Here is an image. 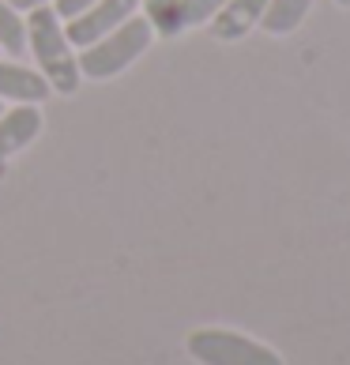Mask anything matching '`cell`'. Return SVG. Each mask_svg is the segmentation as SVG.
I'll use <instances>...</instances> for the list:
<instances>
[{
    "label": "cell",
    "instance_id": "1",
    "mask_svg": "<svg viewBox=\"0 0 350 365\" xmlns=\"http://www.w3.org/2000/svg\"><path fill=\"white\" fill-rule=\"evenodd\" d=\"M23 23H26V49L34 53L38 72L46 76L49 91L76 94V87H79V79H83V76H79L72 42H68V34H64V23L57 19L53 4L31 8Z\"/></svg>",
    "mask_w": 350,
    "mask_h": 365
},
{
    "label": "cell",
    "instance_id": "4",
    "mask_svg": "<svg viewBox=\"0 0 350 365\" xmlns=\"http://www.w3.org/2000/svg\"><path fill=\"white\" fill-rule=\"evenodd\" d=\"M143 4V0H98V4H91L87 11H79L76 19H68V26H64V34H68L72 46H91L98 42L102 34L117 31L125 19L136 16V8Z\"/></svg>",
    "mask_w": 350,
    "mask_h": 365
},
{
    "label": "cell",
    "instance_id": "14",
    "mask_svg": "<svg viewBox=\"0 0 350 365\" xmlns=\"http://www.w3.org/2000/svg\"><path fill=\"white\" fill-rule=\"evenodd\" d=\"M0 113H4V102H0Z\"/></svg>",
    "mask_w": 350,
    "mask_h": 365
},
{
    "label": "cell",
    "instance_id": "9",
    "mask_svg": "<svg viewBox=\"0 0 350 365\" xmlns=\"http://www.w3.org/2000/svg\"><path fill=\"white\" fill-rule=\"evenodd\" d=\"M0 49H8L11 57H19L26 49V23L8 0H0Z\"/></svg>",
    "mask_w": 350,
    "mask_h": 365
},
{
    "label": "cell",
    "instance_id": "7",
    "mask_svg": "<svg viewBox=\"0 0 350 365\" xmlns=\"http://www.w3.org/2000/svg\"><path fill=\"white\" fill-rule=\"evenodd\" d=\"M49 94V83L38 68L26 64H11L0 61V102H19V106H34Z\"/></svg>",
    "mask_w": 350,
    "mask_h": 365
},
{
    "label": "cell",
    "instance_id": "8",
    "mask_svg": "<svg viewBox=\"0 0 350 365\" xmlns=\"http://www.w3.org/2000/svg\"><path fill=\"white\" fill-rule=\"evenodd\" d=\"M309 8H313V0H267V11H264L260 26L267 34H275V38L294 34L305 23Z\"/></svg>",
    "mask_w": 350,
    "mask_h": 365
},
{
    "label": "cell",
    "instance_id": "13",
    "mask_svg": "<svg viewBox=\"0 0 350 365\" xmlns=\"http://www.w3.org/2000/svg\"><path fill=\"white\" fill-rule=\"evenodd\" d=\"M335 4H339V8H350V0H335Z\"/></svg>",
    "mask_w": 350,
    "mask_h": 365
},
{
    "label": "cell",
    "instance_id": "3",
    "mask_svg": "<svg viewBox=\"0 0 350 365\" xmlns=\"http://www.w3.org/2000/svg\"><path fill=\"white\" fill-rule=\"evenodd\" d=\"M185 346L200 365H282L272 346L230 328H196Z\"/></svg>",
    "mask_w": 350,
    "mask_h": 365
},
{
    "label": "cell",
    "instance_id": "10",
    "mask_svg": "<svg viewBox=\"0 0 350 365\" xmlns=\"http://www.w3.org/2000/svg\"><path fill=\"white\" fill-rule=\"evenodd\" d=\"M226 4V0H181V16H185V31L188 26H200L207 23L215 11H219Z\"/></svg>",
    "mask_w": 350,
    "mask_h": 365
},
{
    "label": "cell",
    "instance_id": "2",
    "mask_svg": "<svg viewBox=\"0 0 350 365\" xmlns=\"http://www.w3.org/2000/svg\"><path fill=\"white\" fill-rule=\"evenodd\" d=\"M151 38H155V31H151V23H147L143 16L125 19L117 31H110V34H102L98 42L83 46V53L76 57L79 76H87V79H113V76H120L132 61L147 53Z\"/></svg>",
    "mask_w": 350,
    "mask_h": 365
},
{
    "label": "cell",
    "instance_id": "5",
    "mask_svg": "<svg viewBox=\"0 0 350 365\" xmlns=\"http://www.w3.org/2000/svg\"><path fill=\"white\" fill-rule=\"evenodd\" d=\"M264 11H267V0H226V4L207 19L211 34L219 38V42H237V38H245L252 26L264 19Z\"/></svg>",
    "mask_w": 350,
    "mask_h": 365
},
{
    "label": "cell",
    "instance_id": "6",
    "mask_svg": "<svg viewBox=\"0 0 350 365\" xmlns=\"http://www.w3.org/2000/svg\"><path fill=\"white\" fill-rule=\"evenodd\" d=\"M42 132V113L38 106H11L0 113V162H8L11 155H19L26 143L38 140Z\"/></svg>",
    "mask_w": 350,
    "mask_h": 365
},
{
    "label": "cell",
    "instance_id": "11",
    "mask_svg": "<svg viewBox=\"0 0 350 365\" xmlns=\"http://www.w3.org/2000/svg\"><path fill=\"white\" fill-rule=\"evenodd\" d=\"M91 4H98V0H53V11H57L61 23H68V19L79 16V11H87Z\"/></svg>",
    "mask_w": 350,
    "mask_h": 365
},
{
    "label": "cell",
    "instance_id": "12",
    "mask_svg": "<svg viewBox=\"0 0 350 365\" xmlns=\"http://www.w3.org/2000/svg\"><path fill=\"white\" fill-rule=\"evenodd\" d=\"M16 11H31V8H42V4H53V0H8Z\"/></svg>",
    "mask_w": 350,
    "mask_h": 365
}]
</instances>
